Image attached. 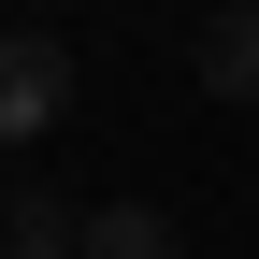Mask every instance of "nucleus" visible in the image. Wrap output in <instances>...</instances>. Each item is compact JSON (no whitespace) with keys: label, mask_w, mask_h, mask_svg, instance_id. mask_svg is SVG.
<instances>
[{"label":"nucleus","mask_w":259,"mask_h":259,"mask_svg":"<svg viewBox=\"0 0 259 259\" xmlns=\"http://www.w3.org/2000/svg\"><path fill=\"white\" fill-rule=\"evenodd\" d=\"M0 259H87V216L58 202V187H15V202H0Z\"/></svg>","instance_id":"obj_2"},{"label":"nucleus","mask_w":259,"mask_h":259,"mask_svg":"<svg viewBox=\"0 0 259 259\" xmlns=\"http://www.w3.org/2000/svg\"><path fill=\"white\" fill-rule=\"evenodd\" d=\"M72 115V44L58 29H0V144H44Z\"/></svg>","instance_id":"obj_1"},{"label":"nucleus","mask_w":259,"mask_h":259,"mask_svg":"<svg viewBox=\"0 0 259 259\" xmlns=\"http://www.w3.org/2000/svg\"><path fill=\"white\" fill-rule=\"evenodd\" d=\"M202 87L216 101H259V0H216L202 15Z\"/></svg>","instance_id":"obj_3"},{"label":"nucleus","mask_w":259,"mask_h":259,"mask_svg":"<svg viewBox=\"0 0 259 259\" xmlns=\"http://www.w3.org/2000/svg\"><path fill=\"white\" fill-rule=\"evenodd\" d=\"M87 259H187V231L158 202H101V216H87Z\"/></svg>","instance_id":"obj_4"}]
</instances>
